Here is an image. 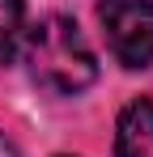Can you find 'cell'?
I'll return each instance as SVG.
<instances>
[{"instance_id":"7a4b0ae2","label":"cell","mask_w":153,"mask_h":157,"mask_svg":"<svg viewBox=\"0 0 153 157\" xmlns=\"http://www.w3.org/2000/svg\"><path fill=\"white\" fill-rule=\"evenodd\" d=\"M98 17L106 30V43L124 68L153 64V0H102Z\"/></svg>"},{"instance_id":"277c9868","label":"cell","mask_w":153,"mask_h":157,"mask_svg":"<svg viewBox=\"0 0 153 157\" xmlns=\"http://www.w3.org/2000/svg\"><path fill=\"white\" fill-rule=\"evenodd\" d=\"M22 0H0V59H9V55H17L26 38V21H22Z\"/></svg>"},{"instance_id":"6da1fadb","label":"cell","mask_w":153,"mask_h":157,"mask_svg":"<svg viewBox=\"0 0 153 157\" xmlns=\"http://www.w3.org/2000/svg\"><path fill=\"white\" fill-rule=\"evenodd\" d=\"M26 64L30 77L51 94H81L98 77V59L73 17H43L26 34Z\"/></svg>"},{"instance_id":"3957f363","label":"cell","mask_w":153,"mask_h":157,"mask_svg":"<svg viewBox=\"0 0 153 157\" xmlns=\"http://www.w3.org/2000/svg\"><path fill=\"white\" fill-rule=\"evenodd\" d=\"M115 157H153V102L149 98H136L119 110Z\"/></svg>"},{"instance_id":"5b68a950","label":"cell","mask_w":153,"mask_h":157,"mask_svg":"<svg viewBox=\"0 0 153 157\" xmlns=\"http://www.w3.org/2000/svg\"><path fill=\"white\" fill-rule=\"evenodd\" d=\"M0 157H17V153H13V144H9L4 136H0Z\"/></svg>"}]
</instances>
